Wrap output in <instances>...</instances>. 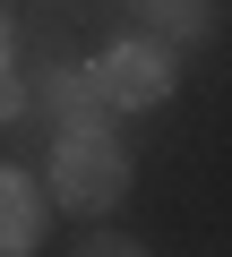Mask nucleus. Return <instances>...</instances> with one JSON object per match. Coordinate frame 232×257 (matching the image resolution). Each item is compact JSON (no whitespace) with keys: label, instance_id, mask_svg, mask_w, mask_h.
<instances>
[{"label":"nucleus","instance_id":"f257e3e1","mask_svg":"<svg viewBox=\"0 0 232 257\" xmlns=\"http://www.w3.org/2000/svg\"><path fill=\"white\" fill-rule=\"evenodd\" d=\"M43 172H52V180H43V197H52V206H69V214H86V223H95V214H112V206L129 197V180H138L129 146L112 138L103 120H95V128H60Z\"/></svg>","mask_w":232,"mask_h":257},{"label":"nucleus","instance_id":"f03ea898","mask_svg":"<svg viewBox=\"0 0 232 257\" xmlns=\"http://www.w3.org/2000/svg\"><path fill=\"white\" fill-rule=\"evenodd\" d=\"M86 77H95V103H103V111H164L172 86H181L164 35H121L112 52L86 60Z\"/></svg>","mask_w":232,"mask_h":257},{"label":"nucleus","instance_id":"7ed1b4c3","mask_svg":"<svg viewBox=\"0 0 232 257\" xmlns=\"http://www.w3.org/2000/svg\"><path fill=\"white\" fill-rule=\"evenodd\" d=\"M26 120H52V138H60V128H95V120H103L95 77H86V69H69V60L26 69Z\"/></svg>","mask_w":232,"mask_h":257},{"label":"nucleus","instance_id":"20e7f679","mask_svg":"<svg viewBox=\"0 0 232 257\" xmlns=\"http://www.w3.org/2000/svg\"><path fill=\"white\" fill-rule=\"evenodd\" d=\"M43 248V189L26 180V163H0V257Z\"/></svg>","mask_w":232,"mask_h":257},{"label":"nucleus","instance_id":"39448f33","mask_svg":"<svg viewBox=\"0 0 232 257\" xmlns=\"http://www.w3.org/2000/svg\"><path fill=\"white\" fill-rule=\"evenodd\" d=\"M138 26L164 35V43H206L215 35V0H129Z\"/></svg>","mask_w":232,"mask_h":257},{"label":"nucleus","instance_id":"423d86ee","mask_svg":"<svg viewBox=\"0 0 232 257\" xmlns=\"http://www.w3.org/2000/svg\"><path fill=\"white\" fill-rule=\"evenodd\" d=\"M146 240H129V231H86L78 240V257H138Z\"/></svg>","mask_w":232,"mask_h":257},{"label":"nucleus","instance_id":"0eeeda50","mask_svg":"<svg viewBox=\"0 0 232 257\" xmlns=\"http://www.w3.org/2000/svg\"><path fill=\"white\" fill-rule=\"evenodd\" d=\"M0 120H26V77L0 69Z\"/></svg>","mask_w":232,"mask_h":257},{"label":"nucleus","instance_id":"6e6552de","mask_svg":"<svg viewBox=\"0 0 232 257\" xmlns=\"http://www.w3.org/2000/svg\"><path fill=\"white\" fill-rule=\"evenodd\" d=\"M0 69H9V18H0Z\"/></svg>","mask_w":232,"mask_h":257}]
</instances>
